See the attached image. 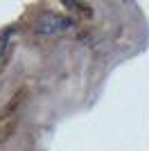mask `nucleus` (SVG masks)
Segmentation results:
<instances>
[{
    "mask_svg": "<svg viewBox=\"0 0 149 151\" xmlns=\"http://www.w3.org/2000/svg\"><path fill=\"white\" fill-rule=\"evenodd\" d=\"M74 27V20L72 18H66V16H59L54 12H45L41 14L34 23V29L38 34H45V36H52V34H63Z\"/></svg>",
    "mask_w": 149,
    "mask_h": 151,
    "instance_id": "obj_1",
    "label": "nucleus"
},
{
    "mask_svg": "<svg viewBox=\"0 0 149 151\" xmlns=\"http://www.w3.org/2000/svg\"><path fill=\"white\" fill-rule=\"evenodd\" d=\"M63 7H74V12H88V5L74 2V0H63Z\"/></svg>",
    "mask_w": 149,
    "mask_h": 151,
    "instance_id": "obj_3",
    "label": "nucleus"
},
{
    "mask_svg": "<svg viewBox=\"0 0 149 151\" xmlns=\"http://www.w3.org/2000/svg\"><path fill=\"white\" fill-rule=\"evenodd\" d=\"M12 36H14V29H7L0 34V57L7 52V47H9V43H12Z\"/></svg>",
    "mask_w": 149,
    "mask_h": 151,
    "instance_id": "obj_2",
    "label": "nucleus"
}]
</instances>
